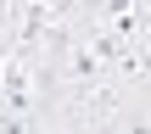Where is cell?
I'll return each instance as SVG.
<instances>
[{
    "label": "cell",
    "instance_id": "1",
    "mask_svg": "<svg viewBox=\"0 0 151 134\" xmlns=\"http://www.w3.org/2000/svg\"><path fill=\"white\" fill-rule=\"evenodd\" d=\"M140 129H151V78H146V90H140Z\"/></svg>",
    "mask_w": 151,
    "mask_h": 134
}]
</instances>
